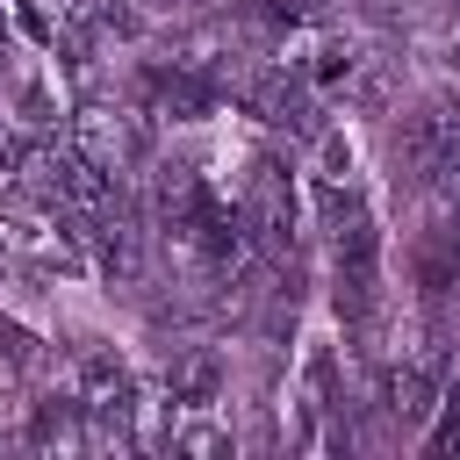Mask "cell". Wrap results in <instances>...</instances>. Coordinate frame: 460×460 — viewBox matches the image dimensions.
I'll return each instance as SVG.
<instances>
[{
    "label": "cell",
    "instance_id": "15",
    "mask_svg": "<svg viewBox=\"0 0 460 460\" xmlns=\"http://www.w3.org/2000/svg\"><path fill=\"white\" fill-rule=\"evenodd\" d=\"M7 280H29V273H22V259H14V244H0V288H7Z\"/></svg>",
    "mask_w": 460,
    "mask_h": 460
},
{
    "label": "cell",
    "instance_id": "7",
    "mask_svg": "<svg viewBox=\"0 0 460 460\" xmlns=\"http://www.w3.org/2000/svg\"><path fill=\"white\" fill-rule=\"evenodd\" d=\"M22 438L36 446V453H86V402L65 388V395H43V402H29V424H22Z\"/></svg>",
    "mask_w": 460,
    "mask_h": 460
},
{
    "label": "cell",
    "instance_id": "13",
    "mask_svg": "<svg viewBox=\"0 0 460 460\" xmlns=\"http://www.w3.org/2000/svg\"><path fill=\"white\" fill-rule=\"evenodd\" d=\"M424 50H431V65H438L446 79H460V36H453V29H438V36H424Z\"/></svg>",
    "mask_w": 460,
    "mask_h": 460
},
{
    "label": "cell",
    "instance_id": "5",
    "mask_svg": "<svg viewBox=\"0 0 460 460\" xmlns=\"http://www.w3.org/2000/svg\"><path fill=\"white\" fill-rule=\"evenodd\" d=\"M446 352L438 345H424V352H402V359H388L381 367V410L402 424V431H424L431 424V410H438V395H446Z\"/></svg>",
    "mask_w": 460,
    "mask_h": 460
},
{
    "label": "cell",
    "instance_id": "11",
    "mask_svg": "<svg viewBox=\"0 0 460 460\" xmlns=\"http://www.w3.org/2000/svg\"><path fill=\"white\" fill-rule=\"evenodd\" d=\"M438 424H424V453H460V374H446V395H438V410H431Z\"/></svg>",
    "mask_w": 460,
    "mask_h": 460
},
{
    "label": "cell",
    "instance_id": "4",
    "mask_svg": "<svg viewBox=\"0 0 460 460\" xmlns=\"http://www.w3.org/2000/svg\"><path fill=\"white\" fill-rule=\"evenodd\" d=\"M72 144L101 165V172H129L137 158H144V144H151V108H108V101H79L72 108Z\"/></svg>",
    "mask_w": 460,
    "mask_h": 460
},
{
    "label": "cell",
    "instance_id": "6",
    "mask_svg": "<svg viewBox=\"0 0 460 460\" xmlns=\"http://www.w3.org/2000/svg\"><path fill=\"white\" fill-rule=\"evenodd\" d=\"M158 381H165V395L180 410H208L223 395V352L216 345H172V359H165Z\"/></svg>",
    "mask_w": 460,
    "mask_h": 460
},
{
    "label": "cell",
    "instance_id": "3",
    "mask_svg": "<svg viewBox=\"0 0 460 460\" xmlns=\"http://www.w3.org/2000/svg\"><path fill=\"white\" fill-rule=\"evenodd\" d=\"M237 101L266 122V129H288V137H316V86L302 65L273 58V65H252L237 79Z\"/></svg>",
    "mask_w": 460,
    "mask_h": 460
},
{
    "label": "cell",
    "instance_id": "12",
    "mask_svg": "<svg viewBox=\"0 0 460 460\" xmlns=\"http://www.w3.org/2000/svg\"><path fill=\"white\" fill-rule=\"evenodd\" d=\"M230 446H237V438H230V431H223V424H208V417H201V410H194V417H180V424H172V453H230Z\"/></svg>",
    "mask_w": 460,
    "mask_h": 460
},
{
    "label": "cell",
    "instance_id": "9",
    "mask_svg": "<svg viewBox=\"0 0 460 460\" xmlns=\"http://www.w3.org/2000/svg\"><path fill=\"white\" fill-rule=\"evenodd\" d=\"M395 65H402V58L359 50V65H352V79H345V101L367 108V115H388V101H395Z\"/></svg>",
    "mask_w": 460,
    "mask_h": 460
},
{
    "label": "cell",
    "instance_id": "2",
    "mask_svg": "<svg viewBox=\"0 0 460 460\" xmlns=\"http://www.w3.org/2000/svg\"><path fill=\"white\" fill-rule=\"evenodd\" d=\"M453 158H460V101L453 93H424L395 122V172L402 180H438Z\"/></svg>",
    "mask_w": 460,
    "mask_h": 460
},
{
    "label": "cell",
    "instance_id": "10",
    "mask_svg": "<svg viewBox=\"0 0 460 460\" xmlns=\"http://www.w3.org/2000/svg\"><path fill=\"white\" fill-rule=\"evenodd\" d=\"M14 115H22L29 129H50V122L65 115V101H58V79H43V72H22V79H14Z\"/></svg>",
    "mask_w": 460,
    "mask_h": 460
},
{
    "label": "cell",
    "instance_id": "14",
    "mask_svg": "<svg viewBox=\"0 0 460 460\" xmlns=\"http://www.w3.org/2000/svg\"><path fill=\"white\" fill-rule=\"evenodd\" d=\"M431 187H438V208H460V158H453V165H446Z\"/></svg>",
    "mask_w": 460,
    "mask_h": 460
},
{
    "label": "cell",
    "instance_id": "8",
    "mask_svg": "<svg viewBox=\"0 0 460 460\" xmlns=\"http://www.w3.org/2000/svg\"><path fill=\"white\" fill-rule=\"evenodd\" d=\"M72 395H79L86 410H122V402L137 395V374H129L108 345H86V352L72 359Z\"/></svg>",
    "mask_w": 460,
    "mask_h": 460
},
{
    "label": "cell",
    "instance_id": "1",
    "mask_svg": "<svg viewBox=\"0 0 460 460\" xmlns=\"http://www.w3.org/2000/svg\"><path fill=\"white\" fill-rule=\"evenodd\" d=\"M244 230L266 259H288L295 252V230H302V187L288 180L280 158H252V180H244Z\"/></svg>",
    "mask_w": 460,
    "mask_h": 460
}]
</instances>
